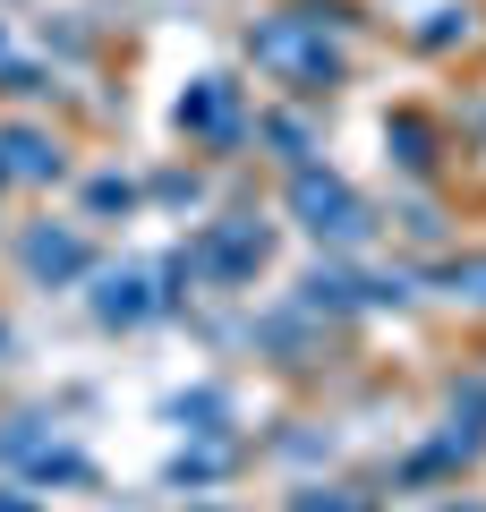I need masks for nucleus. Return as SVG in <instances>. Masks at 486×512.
I'll list each match as a JSON object with an SVG mask.
<instances>
[{
	"label": "nucleus",
	"instance_id": "obj_1",
	"mask_svg": "<svg viewBox=\"0 0 486 512\" xmlns=\"http://www.w3.org/2000/svg\"><path fill=\"white\" fill-rule=\"evenodd\" d=\"M248 52L265 60V69L299 77V86H333L342 77V52L324 43V9H290V18H265L248 35Z\"/></svg>",
	"mask_w": 486,
	"mask_h": 512
},
{
	"label": "nucleus",
	"instance_id": "obj_2",
	"mask_svg": "<svg viewBox=\"0 0 486 512\" xmlns=\"http://www.w3.org/2000/svg\"><path fill=\"white\" fill-rule=\"evenodd\" d=\"M290 214H299L316 239H359L367 231V205L350 197L333 171H290Z\"/></svg>",
	"mask_w": 486,
	"mask_h": 512
},
{
	"label": "nucleus",
	"instance_id": "obj_3",
	"mask_svg": "<svg viewBox=\"0 0 486 512\" xmlns=\"http://www.w3.org/2000/svg\"><path fill=\"white\" fill-rule=\"evenodd\" d=\"M197 274H214V282H248L256 265H265V222H214V231L197 239V256H188Z\"/></svg>",
	"mask_w": 486,
	"mask_h": 512
},
{
	"label": "nucleus",
	"instance_id": "obj_4",
	"mask_svg": "<svg viewBox=\"0 0 486 512\" xmlns=\"http://www.w3.org/2000/svg\"><path fill=\"white\" fill-rule=\"evenodd\" d=\"M180 128L231 146V137H239V86H231V77H197V86L180 94Z\"/></svg>",
	"mask_w": 486,
	"mask_h": 512
},
{
	"label": "nucleus",
	"instance_id": "obj_5",
	"mask_svg": "<svg viewBox=\"0 0 486 512\" xmlns=\"http://www.w3.org/2000/svg\"><path fill=\"white\" fill-rule=\"evenodd\" d=\"M154 308H162V291H145V274H103V291H94L103 325H145Z\"/></svg>",
	"mask_w": 486,
	"mask_h": 512
},
{
	"label": "nucleus",
	"instance_id": "obj_6",
	"mask_svg": "<svg viewBox=\"0 0 486 512\" xmlns=\"http://www.w3.org/2000/svg\"><path fill=\"white\" fill-rule=\"evenodd\" d=\"M26 265H35V274H77V265H86V239H69V231H35L26 239Z\"/></svg>",
	"mask_w": 486,
	"mask_h": 512
},
{
	"label": "nucleus",
	"instance_id": "obj_7",
	"mask_svg": "<svg viewBox=\"0 0 486 512\" xmlns=\"http://www.w3.org/2000/svg\"><path fill=\"white\" fill-rule=\"evenodd\" d=\"M0 146H9V171H26V180H60V154H52V137H35V128H9Z\"/></svg>",
	"mask_w": 486,
	"mask_h": 512
},
{
	"label": "nucleus",
	"instance_id": "obj_8",
	"mask_svg": "<svg viewBox=\"0 0 486 512\" xmlns=\"http://www.w3.org/2000/svg\"><path fill=\"white\" fill-rule=\"evenodd\" d=\"M393 137H401V163H427V128H418V120H401Z\"/></svg>",
	"mask_w": 486,
	"mask_h": 512
},
{
	"label": "nucleus",
	"instance_id": "obj_9",
	"mask_svg": "<svg viewBox=\"0 0 486 512\" xmlns=\"http://www.w3.org/2000/svg\"><path fill=\"white\" fill-rule=\"evenodd\" d=\"M469 282V299H486V265H452V291Z\"/></svg>",
	"mask_w": 486,
	"mask_h": 512
},
{
	"label": "nucleus",
	"instance_id": "obj_10",
	"mask_svg": "<svg viewBox=\"0 0 486 512\" xmlns=\"http://www.w3.org/2000/svg\"><path fill=\"white\" fill-rule=\"evenodd\" d=\"M452 512H486V504H452Z\"/></svg>",
	"mask_w": 486,
	"mask_h": 512
}]
</instances>
